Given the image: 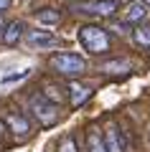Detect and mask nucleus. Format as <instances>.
Segmentation results:
<instances>
[{"label": "nucleus", "instance_id": "4468645a", "mask_svg": "<svg viewBox=\"0 0 150 152\" xmlns=\"http://www.w3.org/2000/svg\"><path fill=\"white\" fill-rule=\"evenodd\" d=\"M28 76H31V69H21V71H16V74H5L0 81H3V84H16V81L28 79Z\"/></svg>", "mask_w": 150, "mask_h": 152}, {"label": "nucleus", "instance_id": "1a4fd4ad", "mask_svg": "<svg viewBox=\"0 0 150 152\" xmlns=\"http://www.w3.org/2000/svg\"><path fill=\"white\" fill-rule=\"evenodd\" d=\"M102 71H104V74H112V76L130 74V71H132V61H127V58H112V61H107V64H102Z\"/></svg>", "mask_w": 150, "mask_h": 152}, {"label": "nucleus", "instance_id": "2eb2a0df", "mask_svg": "<svg viewBox=\"0 0 150 152\" xmlns=\"http://www.w3.org/2000/svg\"><path fill=\"white\" fill-rule=\"evenodd\" d=\"M56 152H76V142L74 137H64V140L59 142V150Z\"/></svg>", "mask_w": 150, "mask_h": 152}, {"label": "nucleus", "instance_id": "6e6552de", "mask_svg": "<svg viewBox=\"0 0 150 152\" xmlns=\"http://www.w3.org/2000/svg\"><path fill=\"white\" fill-rule=\"evenodd\" d=\"M23 31H26V26H23L21 20H13V23H8V28H3V43L5 46H16L18 41L23 38Z\"/></svg>", "mask_w": 150, "mask_h": 152}, {"label": "nucleus", "instance_id": "dca6fc26", "mask_svg": "<svg viewBox=\"0 0 150 152\" xmlns=\"http://www.w3.org/2000/svg\"><path fill=\"white\" fill-rule=\"evenodd\" d=\"M135 41H137L140 46H150V28H140V31H135Z\"/></svg>", "mask_w": 150, "mask_h": 152}, {"label": "nucleus", "instance_id": "aec40b11", "mask_svg": "<svg viewBox=\"0 0 150 152\" xmlns=\"http://www.w3.org/2000/svg\"><path fill=\"white\" fill-rule=\"evenodd\" d=\"M143 3H145V5H148V8H150V0H143Z\"/></svg>", "mask_w": 150, "mask_h": 152}, {"label": "nucleus", "instance_id": "a211bd4d", "mask_svg": "<svg viewBox=\"0 0 150 152\" xmlns=\"http://www.w3.org/2000/svg\"><path fill=\"white\" fill-rule=\"evenodd\" d=\"M10 8V0H0V10H8Z\"/></svg>", "mask_w": 150, "mask_h": 152}, {"label": "nucleus", "instance_id": "f03ea898", "mask_svg": "<svg viewBox=\"0 0 150 152\" xmlns=\"http://www.w3.org/2000/svg\"><path fill=\"white\" fill-rule=\"evenodd\" d=\"M79 43L84 46L89 53L94 56H102L109 51V36L104 28L99 26H81L79 28Z\"/></svg>", "mask_w": 150, "mask_h": 152}, {"label": "nucleus", "instance_id": "9b49d317", "mask_svg": "<svg viewBox=\"0 0 150 152\" xmlns=\"http://www.w3.org/2000/svg\"><path fill=\"white\" fill-rule=\"evenodd\" d=\"M104 147H107V152H125L122 150V140H120V132L115 129V127H107V132H104Z\"/></svg>", "mask_w": 150, "mask_h": 152}, {"label": "nucleus", "instance_id": "39448f33", "mask_svg": "<svg viewBox=\"0 0 150 152\" xmlns=\"http://www.w3.org/2000/svg\"><path fill=\"white\" fill-rule=\"evenodd\" d=\"M26 41H28L31 48H38V51H46V48L59 46V38H56L51 31H28L26 33Z\"/></svg>", "mask_w": 150, "mask_h": 152}, {"label": "nucleus", "instance_id": "f3484780", "mask_svg": "<svg viewBox=\"0 0 150 152\" xmlns=\"http://www.w3.org/2000/svg\"><path fill=\"white\" fill-rule=\"evenodd\" d=\"M5 132H8V127H5V122L0 119V140H3V137H5Z\"/></svg>", "mask_w": 150, "mask_h": 152}, {"label": "nucleus", "instance_id": "423d86ee", "mask_svg": "<svg viewBox=\"0 0 150 152\" xmlns=\"http://www.w3.org/2000/svg\"><path fill=\"white\" fill-rule=\"evenodd\" d=\"M3 122H5L8 132H13L16 137H28V134H31V124H28V119L23 117V114H18V112H8Z\"/></svg>", "mask_w": 150, "mask_h": 152}, {"label": "nucleus", "instance_id": "20e7f679", "mask_svg": "<svg viewBox=\"0 0 150 152\" xmlns=\"http://www.w3.org/2000/svg\"><path fill=\"white\" fill-rule=\"evenodd\" d=\"M76 13H84V15H112L117 10V3L115 0H89V3H79L74 5Z\"/></svg>", "mask_w": 150, "mask_h": 152}, {"label": "nucleus", "instance_id": "7ed1b4c3", "mask_svg": "<svg viewBox=\"0 0 150 152\" xmlns=\"http://www.w3.org/2000/svg\"><path fill=\"white\" fill-rule=\"evenodd\" d=\"M31 112L33 117L38 119V124L43 127H54L56 122L61 119V112H59V104L51 102L48 96H43V94H36V96H31Z\"/></svg>", "mask_w": 150, "mask_h": 152}, {"label": "nucleus", "instance_id": "f8f14e48", "mask_svg": "<svg viewBox=\"0 0 150 152\" xmlns=\"http://www.w3.org/2000/svg\"><path fill=\"white\" fill-rule=\"evenodd\" d=\"M86 152H107L102 134H97V132H89L86 134Z\"/></svg>", "mask_w": 150, "mask_h": 152}, {"label": "nucleus", "instance_id": "9d476101", "mask_svg": "<svg viewBox=\"0 0 150 152\" xmlns=\"http://www.w3.org/2000/svg\"><path fill=\"white\" fill-rule=\"evenodd\" d=\"M145 15H148V5H145L143 0H132L127 5V10H125V20L127 23H140Z\"/></svg>", "mask_w": 150, "mask_h": 152}, {"label": "nucleus", "instance_id": "ddd939ff", "mask_svg": "<svg viewBox=\"0 0 150 152\" xmlns=\"http://www.w3.org/2000/svg\"><path fill=\"white\" fill-rule=\"evenodd\" d=\"M36 18H38V23H43V26H56V23L61 20L59 13H56V10H48V8H46V10H38Z\"/></svg>", "mask_w": 150, "mask_h": 152}, {"label": "nucleus", "instance_id": "0eeeda50", "mask_svg": "<svg viewBox=\"0 0 150 152\" xmlns=\"http://www.w3.org/2000/svg\"><path fill=\"white\" fill-rule=\"evenodd\" d=\"M89 96H92V89L71 79V84H69V99H71V107H81V104H84Z\"/></svg>", "mask_w": 150, "mask_h": 152}, {"label": "nucleus", "instance_id": "f257e3e1", "mask_svg": "<svg viewBox=\"0 0 150 152\" xmlns=\"http://www.w3.org/2000/svg\"><path fill=\"white\" fill-rule=\"evenodd\" d=\"M48 64H51V69L59 76H64V79H79V76L86 74V61L79 53H69V51L54 53L48 58Z\"/></svg>", "mask_w": 150, "mask_h": 152}, {"label": "nucleus", "instance_id": "6ab92c4d", "mask_svg": "<svg viewBox=\"0 0 150 152\" xmlns=\"http://www.w3.org/2000/svg\"><path fill=\"white\" fill-rule=\"evenodd\" d=\"M3 28H5V23H3V18H0V33H3Z\"/></svg>", "mask_w": 150, "mask_h": 152}]
</instances>
